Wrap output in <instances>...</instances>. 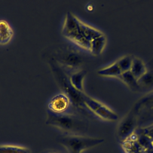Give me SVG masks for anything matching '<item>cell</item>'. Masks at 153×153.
I'll list each match as a JSON object with an SVG mask.
<instances>
[{"instance_id": "6da1fadb", "label": "cell", "mask_w": 153, "mask_h": 153, "mask_svg": "<svg viewBox=\"0 0 153 153\" xmlns=\"http://www.w3.org/2000/svg\"><path fill=\"white\" fill-rule=\"evenodd\" d=\"M62 33L66 38L77 46L89 50L90 41L84 36L81 30L79 18L71 11H68L65 14Z\"/></svg>"}, {"instance_id": "7a4b0ae2", "label": "cell", "mask_w": 153, "mask_h": 153, "mask_svg": "<svg viewBox=\"0 0 153 153\" xmlns=\"http://www.w3.org/2000/svg\"><path fill=\"white\" fill-rule=\"evenodd\" d=\"M103 141L102 138L70 134L63 137L60 143L69 153H82L87 149L101 144Z\"/></svg>"}, {"instance_id": "3957f363", "label": "cell", "mask_w": 153, "mask_h": 153, "mask_svg": "<svg viewBox=\"0 0 153 153\" xmlns=\"http://www.w3.org/2000/svg\"><path fill=\"white\" fill-rule=\"evenodd\" d=\"M46 123L61 131L66 133H74L79 128V122L73 115L66 113H48Z\"/></svg>"}, {"instance_id": "277c9868", "label": "cell", "mask_w": 153, "mask_h": 153, "mask_svg": "<svg viewBox=\"0 0 153 153\" xmlns=\"http://www.w3.org/2000/svg\"><path fill=\"white\" fill-rule=\"evenodd\" d=\"M83 103L93 114L103 120L115 121L118 119V115L115 112L85 93L83 94Z\"/></svg>"}, {"instance_id": "5b68a950", "label": "cell", "mask_w": 153, "mask_h": 153, "mask_svg": "<svg viewBox=\"0 0 153 153\" xmlns=\"http://www.w3.org/2000/svg\"><path fill=\"white\" fill-rule=\"evenodd\" d=\"M71 102L69 97L65 93H59L50 99L48 107L51 112L63 114L65 113L69 108Z\"/></svg>"}, {"instance_id": "8992f818", "label": "cell", "mask_w": 153, "mask_h": 153, "mask_svg": "<svg viewBox=\"0 0 153 153\" xmlns=\"http://www.w3.org/2000/svg\"><path fill=\"white\" fill-rule=\"evenodd\" d=\"M135 125V117L131 115H128L123 120L120 125L118 129L119 137L124 139V140L128 139L134 133Z\"/></svg>"}, {"instance_id": "52a82bcc", "label": "cell", "mask_w": 153, "mask_h": 153, "mask_svg": "<svg viewBox=\"0 0 153 153\" xmlns=\"http://www.w3.org/2000/svg\"><path fill=\"white\" fill-rule=\"evenodd\" d=\"M87 72L80 70L73 72L69 76V82L76 91L84 93V79Z\"/></svg>"}, {"instance_id": "ba28073f", "label": "cell", "mask_w": 153, "mask_h": 153, "mask_svg": "<svg viewBox=\"0 0 153 153\" xmlns=\"http://www.w3.org/2000/svg\"><path fill=\"white\" fill-rule=\"evenodd\" d=\"M13 29L10 24L4 19L0 20V45L8 44L13 36Z\"/></svg>"}, {"instance_id": "9c48e42d", "label": "cell", "mask_w": 153, "mask_h": 153, "mask_svg": "<svg viewBox=\"0 0 153 153\" xmlns=\"http://www.w3.org/2000/svg\"><path fill=\"white\" fill-rule=\"evenodd\" d=\"M106 39L104 34L91 40L90 43L89 51L94 56L100 54L105 48Z\"/></svg>"}, {"instance_id": "30bf717a", "label": "cell", "mask_w": 153, "mask_h": 153, "mask_svg": "<svg viewBox=\"0 0 153 153\" xmlns=\"http://www.w3.org/2000/svg\"><path fill=\"white\" fill-rule=\"evenodd\" d=\"M79 25L84 36L90 41L93 39L98 37L103 33L99 29L87 24L79 19Z\"/></svg>"}, {"instance_id": "8fae6325", "label": "cell", "mask_w": 153, "mask_h": 153, "mask_svg": "<svg viewBox=\"0 0 153 153\" xmlns=\"http://www.w3.org/2000/svg\"><path fill=\"white\" fill-rule=\"evenodd\" d=\"M130 71L139 80L147 72V69L144 62L140 59L134 57Z\"/></svg>"}, {"instance_id": "7c38bea8", "label": "cell", "mask_w": 153, "mask_h": 153, "mask_svg": "<svg viewBox=\"0 0 153 153\" xmlns=\"http://www.w3.org/2000/svg\"><path fill=\"white\" fill-rule=\"evenodd\" d=\"M122 73L116 62L108 66L102 68L97 71V74L99 75L106 77H120Z\"/></svg>"}, {"instance_id": "4fadbf2b", "label": "cell", "mask_w": 153, "mask_h": 153, "mask_svg": "<svg viewBox=\"0 0 153 153\" xmlns=\"http://www.w3.org/2000/svg\"><path fill=\"white\" fill-rule=\"evenodd\" d=\"M0 153H31L29 148L15 145H0Z\"/></svg>"}, {"instance_id": "5bb4252c", "label": "cell", "mask_w": 153, "mask_h": 153, "mask_svg": "<svg viewBox=\"0 0 153 153\" xmlns=\"http://www.w3.org/2000/svg\"><path fill=\"white\" fill-rule=\"evenodd\" d=\"M119 78L130 88L136 90L139 88L140 85L138 80L134 76L130 71L122 73Z\"/></svg>"}, {"instance_id": "9a60e30c", "label": "cell", "mask_w": 153, "mask_h": 153, "mask_svg": "<svg viewBox=\"0 0 153 153\" xmlns=\"http://www.w3.org/2000/svg\"><path fill=\"white\" fill-rule=\"evenodd\" d=\"M133 58L132 56L127 55L120 58L116 61V63L123 73L130 70Z\"/></svg>"}, {"instance_id": "2e32d148", "label": "cell", "mask_w": 153, "mask_h": 153, "mask_svg": "<svg viewBox=\"0 0 153 153\" xmlns=\"http://www.w3.org/2000/svg\"><path fill=\"white\" fill-rule=\"evenodd\" d=\"M139 85L142 84L145 86H148L153 83V75L150 72H146L142 77L138 80Z\"/></svg>"}, {"instance_id": "e0dca14e", "label": "cell", "mask_w": 153, "mask_h": 153, "mask_svg": "<svg viewBox=\"0 0 153 153\" xmlns=\"http://www.w3.org/2000/svg\"><path fill=\"white\" fill-rule=\"evenodd\" d=\"M47 153H59L57 152H47Z\"/></svg>"}]
</instances>
